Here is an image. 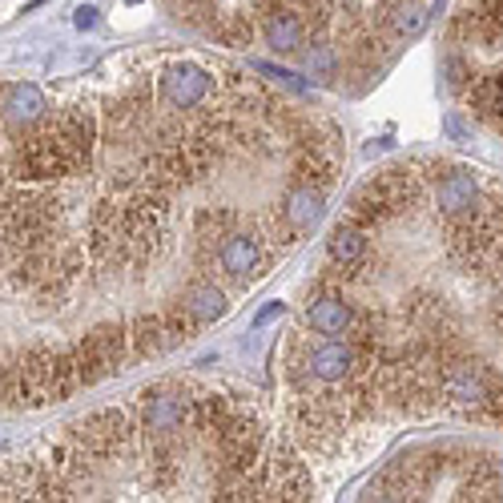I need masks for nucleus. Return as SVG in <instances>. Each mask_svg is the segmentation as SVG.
<instances>
[{
    "instance_id": "1a4fd4ad",
    "label": "nucleus",
    "mask_w": 503,
    "mask_h": 503,
    "mask_svg": "<svg viewBox=\"0 0 503 503\" xmlns=\"http://www.w3.org/2000/svg\"><path fill=\"white\" fill-rule=\"evenodd\" d=\"M306 326L315 334H326V338L346 334L354 326V310L343 294H318V298L306 306Z\"/></svg>"
},
{
    "instance_id": "9b49d317",
    "label": "nucleus",
    "mask_w": 503,
    "mask_h": 503,
    "mask_svg": "<svg viewBox=\"0 0 503 503\" xmlns=\"http://www.w3.org/2000/svg\"><path fill=\"white\" fill-rule=\"evenodd\" d=\"M173 346H178V338L169 334L161 315H137L129 323V351H133V359H153V354H166Z\"/></svg>"
},
{
    "instance_id": "423d86ee",
    "label": "nucleus",
    "mask_w": 503,
    "mask_h": 503,
    "mask_svg": "<svg viewBox=\"0 0 503 503\" xmlns=\"http://www.w3.org/2000/svg\"><path fill=\"white\" fill-rule=\"evenodd\" d=\"M214 89V73L202 65H173L166 73V101L173 109H197Z\"/></svg>"
},
{
    "instance_id": "6e6552de",
    "label": "nucleus",
    "mask_w": 503,
    "mask_h": 503,
    "mask_svg": "<svg viewBox=\"0 0 503 503\" xmlns=\"http://www.w3.org/2000/svg\"><path fill=\"white\" fill-rule=\"evenodd\" d=\"M218 262H222V270L230 274V279L246 282L250 274L258 270V262H262V246H258L254 233L230 230V233L222 238V246H218Z\"/></svg>"
},
{
    "instance_id": "5701e85b",
    "label": "nucleus",
    "mask_w": 503,
    "mask_h": 503,
    "mask_svg": "<svg viewBox=\"0 0 503 503\" xmlns=\"http://www.w3.org/2000/svg\"><path fill=\"white\" fill-rule=\"evenodd\" d=\"M0 391H5V367H0Z\"/></svg>"
},
{
    "instance_id": "9d476101",
    "label": "nucleus",
    "mask_w": 503,
    "mask_h": 503,
    "mask_svg": "<svg viewBox=\"0 0 503 503\" xmlns=\"http://www.w3.org/2000/svg\"><path fill=\"white\" fill-rule=\"evenodd\" d=\"M318 218H323V189L306 186V181H294V189L282 202V225L290 233H306Z\"/></svg>"
},
{
    "instance_id": "b1692460",
    "label": "nucleus",
    "mask_w": 503,
    "mask_h": 503,
    "mask_svg": "<svg viewBox=\"0 0 503 503\" xmlns=\"http://www.w3.org/2000/svg\"><path fill=\"white\" fill-rule=\"evenodd\" d=\"M496 125H499V129H503V121H496Z\"/></svg>"
},
{
    "instance_id": "a211bd4d",
    "label": "nucleus",
    "mask_w": 503,
    "mask_h": 503,
    "mask_svg": "<svg viewBox=\"0 0 503 503\" xmlns=\"http://www.w3.org/2000/svg\"><path fill=\"white\" fill-rule=\"evenodd\" d=\"M302 60H306V69H310L315 77H331L334 69H338V53H334V45H310V49H306V57H302Z\"/></svg>"
},
{
    "instance_id": "6ab92c4d",
    "label": "nucleus",
    "mask_w": 503,
    "mask_h": 503,
    "mask_svg": "<svg viewBox=\"0 0 503 503\" xmlns=\"http://www.w3.org/2000/svg\"><path fill=\"white\" fill-rule=\"evenodd\" d=\"M254 69H258V73H266V77H274V81H286V85H290V89H298V93L306 89V85H302L298 77H294V73H286V69H279V65H266V60H258Z\"/></svg>"
},
{
    "instance_id": "0eeeda50",
    "label": "nucleus",
    "mask_w": 503,
    "mask_h": 503,
    "mask_svg": "<svg viewBox=\"0 0 503 503\" xmlns=\"http://www.w3.org/2000/svg\"><path fill=\"white\" fill-rule=\"evenodd\" d=\"M45 113H49V101L37 85H8L0 93V121H8V125L29 129L37 121H45Z\"/></svg>"
},
{
    "instance_id": "20e7f679",
    "label": "nucleus",
    "mask_w": 503,
    "mask_h": 503,
    "mask_svg": "<svg viewBox=\"0 0 503 503\" xmlns=\"http://www.w3.org/2000/svg\"><path fill=\"white\" fill-rule=\"evenodd\" d=\"M142 423L150 435L173 439L181 431V423H189V398L186 391H169V387H153L142 395Z\"/></svg>"
},
{
    "instance_id": "412c9836",
    "label": "nucleus",
    "mask_w": 503,
    "mask_h": 503,
    "mask_svg": "<svg viewBox=\"0 0 503 503\" xmlns=\"http://www.w3.org/2000/svg\"><path fill=\"white\" fill-rule=\"evenodd\" d=\"M282 315H286V302H270V306L254 318V326H266V323H274V318H282Z\"/></svg>"
},
{
    "instance_id": "f3484780",
    "label": "nucleus",
    "mask_w": 503,
    "mask_h": 503,
    "mask_svg": "<svg viewBox=\"0 0 503 503\" xmlns=\"http://www.w3.org/2000/svg\"><path fill=\"white\" fill-rule=\"evenodd\" d=\"M233 225V214L230 210H218V214H197V238H202V250H210L218 238H225Z\"/></svg>"
},
{
    "instance_id": "4468645a",
    "label": "nucleus",
    "mask_w": 503,
    "mask_h": 503,
    "mask_svg": "<svg viewBox=\"0 0 503 503\" xmlns=\"http://www.w3.org/2000/svg\"><path fill=\"white\" fill-rule=\"evenodd\" d=\"M326 250H331V258L338 266H359L362 254H367V225L343 218L331 230V238H326Z\"/></svg>"
},
{
    "instance_id": "ddd939ff",
    "label": "nucleus",
    "mask_w": 503,
    "mask_h": 503,
    "mask_svg": "<svg viewBox=\"0 0 503 503\" xmlns=\"http://www.w3.org/2000/svg\"><path fill=\"white\" fill-rule=\"evenodd\" d=\"M181 306L189 310V318H194L197 326H210V323H218L225 310H230V302H225L222 286H214V282H194V286L186 290V298H181Z\"/></svg>"
},
{
    "instance_id": "f8f14e48",
    "label": "nucleus",
    "mask_w": 503,
    "mask_h": 503,
    "mask_svg": "<svg viewBox=\"0 0 503 503\" xmlns=\"http://www.w3.org/2000/svg\"><path fill=\"white\" fill-rule=\"evenodd\" d=\"M262 37L274 53H294L306 37V16L298 8H274V13L262 16Z\"/></svg>"
},
{
    "instance_id": "4be33fe9",
    "label": "nucleus",
    "mask_w": 503,
    "mask_h": 503,
    "mask_svg": "<svg viewBox=\"0 0 503 503\" xmlns=\"http://www.w3.org/2000/svg\"><path fill=\"white\" fill-rule=\"evenodd\" d=\"M447 133L455 137V142H467V129H463V121H459L455 113H451V117H447Z\"/></svg>"
},
{
    "instance_id": "f03ea898",
    "label": "nucleus",
    "mask_w": 503,
    "mask_h": 503,
    "mask_svg": "<svg viewBox=\"0 0 503 503\" xmlns=\"http://www.w3.org/2000/svg\"><path fill=\"white\" fill-rule=\"evenodd\" d=\"M133 431H129L125 415L117 407H105V411L85 415L81 423H73V444L85 451V459H109L117 451L129 447Z\"/></svg>"
},
{
    "instance_id": "aec40b11",
    "label": "nucleus",
    "mask_w": 503,
    "mask_h": 503,
    "mask_svg": "<svg viewBox=\"0 0 503 503\" xmlns=\"http://www.w3.org/2000/svg\"><path fill=\"white\" fill-rule=\"evenodd\" d=\"M73 24H77L81 32L97 29V8H93V5H81V8H77V16H73Z\"/></svg>"
},
{
    "instance_id": "f257e3e1",
    "label": "nucleus",
    "mask_w": 503,
    "mask_h": 503,
    "mask_svg": "<svg viewBox=\"0 0 503 503\" xmlns=\"http://www.w3.org/2000/svg\"><path fill=\"white\" fill-rule=\"evenodd\" d=\"M496 387H499V379L475 359L447 354L444 367H439V395H444V407H451V411H459V415H471V419L491 398Z\"/></svg>"
},
{
    "instance_id": "7ed1b4c3",
    "label": "nucleus",
    "mask_w": 503,
    "mask_h": 503,
    "mask_svg": "<svg viewBox=\"0 0 503 503\" xmlns=\"http://www.w3.org/2000/svg\"><path fill=\"white\" fill-rule=\"evenodd\" d=\"M354 370H359V351H354V343H338V338H323L302 354V362H294V375H310L331 387L351 383Z\"/></svg>"
},
{
    "instance_id": "dca6fc26",
    "label": "nucleus",
    "mask_w": 503,
    "mask_h": 503,
    "mask_svg": "<svg viewBox=\"0 0 503 503\" xmlns=\"http://www.w3.org/2000/svg\"><path fill=\"white\" fill-rule=\"evenodd\" d=\"M210 32H218L225 45L242 49V45H250V37H254V24H250V16L238 13V16H225V21H214Z\"/></svg>"
},
{
    "instance_id": "2eb2a0df",
    "label": "nucleus",
    "mask_w": 503,
    "mask_h": 503,
    "mask_svg": "<svg viewBox=\"0 0 503 503\" xmlns=\"http://www.w3.org/2000/svg\"><path fill=\"white\" fill-rule=\"evenodd\" d=\"M427 8L419 0H387V24L395 37H419L427 29Z\"/></svg>"
},
{
    "instance_id": "39448f33",
    "label": "nucleus",
    "mask_w": 503,
    "mask_h": 503,
    "mask_svg": "<svg viewBox=\"0 0 503 503\" xmlns=\"http://www.w3.org/2000/svg\"><path fill=\"white\" fill-rule=\"evenodd\" d=\"M435 210L444 218H463L480 210V181L471 169H447L435 181Z\"/></svg>"
}]
</instances>
